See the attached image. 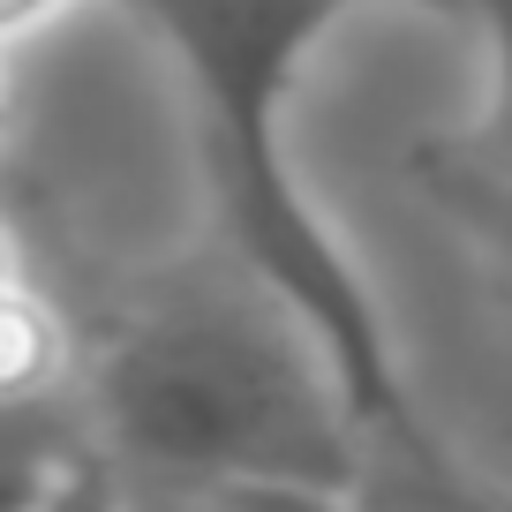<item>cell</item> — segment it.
<instances>
[{"label": "cell", "instance_id": "6da1fadb", "mask_svg": "<svg viewBox=\"0 0 512 512\" xmlns=\"http://www.w3.org/2000/svg\"><path fill=\"white\" fill-rule=\"evenodd\" d=\"M121 8L159 38V53L181 76L196 174H204L234 272L309 332L362 430V452L445 445L407 392L392 324L362 264L302 189L287 144L302 76L324 53V38L354 16V0H121Z\"/></svg>", "mask_w": 512, "mask_h": 512}, {"label": "cell", "instance_id": "7a4b0ae2", "mask_svg": "<svg viewBox=\"0 0 512 512\" xmlns=\"http://www.w3.org/2000/svg\"><path fill=\"white\" fill-rule=\"evenodd\" d=\"M91 415L113 475L211 505L234 490L347 497L362 475V430L324 354L249 279L121 317L91 362Z\"/></svg>", "mask_w": 512, "mask_h": 512}, {"label": "cell", "instance_id": "3957f363", "mask_svg": "<svg viewBox=\"0 0 512 512\" xmlns=\"http://www.w3.org/2000/svg\"><path fill=\"white\" fill-rule=\"evenodd\" d=\"M76 377V332L31 272L0 287V422L46 407Z\"/></svg>", "mask_w": 512, "mask_h": 512}, {"label": "cell", "instance_id": "277c9868", "mask_svg": "<svg viewBox=\"0 0 512 512\" xmlns=\"http://www.w3.org/2000/svg\"><path fill=\"white\" fill-rule=\"evenodd\" d=\"M0 512H121V475L98 445H68L0 482Z\"/></svg>", "mask_w": 512, "mask_h": 512}, {"label": "cell", "instance_id": "5b68a950", "mask_svg": "<svg viewBox=\"0 0 512 512\" xmlns=\"http://www.w3.org/2000/svg\"><path fill=\"white\" fill-rule=\"evenodd\" d=\"M430 196L512 272V189H505V181H490L482 166H467V159H437L430 166Z\"/></svg>", "mask_w": 512, "mask_h": 512}, {"label": "cell", "instance_id": "8992f818", "mask_svg": "<svg viewBox=\"0 0 512 512\" xmlns=\"http://www.w3.org/2000/svg\"><path fill=\"white\" fill-rule=\"evenodd\" d=\"M467 166H482L490 181L512 189V61H490V106H482V144L467 151Z\"/></svg>", "mask_w": 512, "mask_h": 512}, {"label": "cell", "instance_id": "52a82bcc", "mask_svg": "<svg viewBox=\"0 0 512 512\" xmlns=\"http://www.w3.org/2000/svg\"><path fill=\"white\" fill-rule=\"evenodd\" d=\"M392 8L467 23V31L482 38V53H490V61H512V0H392Z\"/></svg>", "mask_w": 512, "mask_h": 512}, {"label": "cell", "instance_id": "ba28073f", "mask_svg": "<svg viewBox=\"0 0 512 512\" xmlns=\"http://www.w3.org/2000/svg\"><path fill=\"white\" fill-rule=\"evenodd\" d=\"M219 512H354V497H317V490H234Z\"/></svg>", "mask_w": 512, "mask_h": 512}, {"label": "cell", "instance_id": "9c48e42d", "mask_svg": "<svg viewBox=\"0 0 512 512\" xmlns=\"http://www.w3.org/2000/svg\"><path fill=\"white\" fill-rule=\"evenodd\" d=\"M31 272V264H23V241L8 234V219H0V287H8V279H23Z\"/></svg>", "mask_w": 512, "mask_h": 512}, {"label": "cell", "instance_id": "30bf717a", "mask_svg": "<svg viewBox=\"0 0 512 512\" xmlns=\"http://www.w3.org/2000/svg\"><path fill=\"white\" fill-rule=\"evenodd\" d=\"M0 128H8V76H0Z\"/></svg>", "mask_w": 512, "mask_h": 512}]
</instances>
